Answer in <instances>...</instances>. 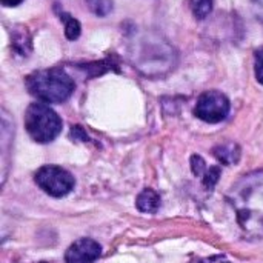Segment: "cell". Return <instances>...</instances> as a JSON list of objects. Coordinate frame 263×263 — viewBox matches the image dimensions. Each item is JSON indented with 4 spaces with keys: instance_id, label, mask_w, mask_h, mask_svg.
I'll return each mask as SVG.
<instances>
[{
    "instance_id": "6da1fadb",
    "label": "cell",
    "mask_w": 263,
    "mask_h": 263,
    "mask_svg": "<svg viewBox=\"0 0 263 263\" xmlns=\"http://www.w3.org/2000/svg\"><path fill=\"white\" fill-rule=\"evenodd\" d=\"M227 200L248 239H263V170L242 176L228 191Z\"/></svg>"
},
{
    "instance_id": "7a4b0ae2",
    "label": "cell",
    "mask_w": 263,
    "mask_h": 263,
    "mask_svg": "<svg viewBox=\"0 0 263 263\" xmlns=\"http://www.w3.org/2000/svg\"><path fill=\"white\" fill-rule=\"evenodd\" d=\"M26 88L34 97L42 102L62 103L71 97L76 83L72 77L62 68H51L28 76Z\"/></svg>"
},
{
    "instance_id": "3957f363",
    "label": "cell",
    "mask_w": 263,
    "mask_h": 263,
    "mask_svg": "<svg viewBox=\"0 0 263 263\" xmlns=\"http://www.w3.org/2000/svg\"><path fill=\"white\" fill-rule=\"evenodd\" d=\"M25 128L32 140L49 143L62 133V119L46 103H31L25 112Z\"/></svg>"
},
{
    "instance_id": "277c9868",
    "label": "cell",
    "mask_w": 263,
    "mask_h": 263,
    "mask_svg": "<svg viewBox=\"0 0 263 263\" xmlns=\"http://www.w3.org/2000/svg\"><path fill=\"white\" fill-rule=\"evenodd\" d=\"M35 183L42 191L49 194L51 197L60 199L68 196L76 185V180L69 171H66L62 166L55 165H46L42 166L34 177Z\"/></svg>"
},
{
    "instance_id": "5b68a950",
    "label": "cell",
    "mask_w": 263,
    "mask_h": 263,
    "mask_svg": "<svg viewBox=\"0 0 263 263\" xmlns=\"http://www.w3.org/2000/svg\"><path fill=\"white\" fill-rule=\"evenodd\" d=\"M137 60L136 65L143 69L146 74H162L165 68L173 65V49L166 43L159 42H148L140 48V52L136 54Z\"/></svg>"
},
{
    "instance_id": "8992f818",
    "label": "cell",
    "mask_w": 263,
    "mask_h": 263,
    "mask_svg": "<svg viewBox=\"0 0 263 263\" xmlns=\"http://www.w3.org/2000/svg\"><path fill=\"white\" fill-rule=\"evenodd\" d=\"M230 100L220 91H206L203 92L196 103V116L206 123H219L227 119L230 114Z\"/></svg>"
},
{
    "instance_id": "52a82bcc",
    "label": "cell",
    "mask_w": 263,
    "mask_h": 263,
    "mask_svg": "<svg viewBox=\"0 0 263 263\" xmlns=\"http://www.w3.org/2000/svg\"><path fill=\"white\" fill-rule=\"evenodd\" d=\"M102 256V247L92 239L76 240L65 253V263H94Z\"/></svg>"
},
{
    "instance_id": "ba28073f",
    "label": "cell",
    "mask_w": 263,
    "mask_h": 263,
    "mask_svg": "<svg viewBox=\"0 0 263 263\" xmlns=\"http://www.w3.org/2000/svg\"><path fill=\"white\" fill-rule=\"evenodd\" d=\"M136 206L140 213H146V214H154L157 213V210L160 208V196L151 190V188H146L143 190L139 196H137V200H136Z\"/></svg>"
},
{
    "instance_id": "9c48e42d",
    "label": "cell",
    "mask_w": 263,
    "mask_h": 263,
    "mask_svg": "<svg viewBox=\"0 0 263 263\" xmlns=\"http://www.w3.org/2000/svg\"><path fill=\"white\" fill-rule=\"evenodd\" d=\"M214 156L223 165H236L240 160V148L234 142H227L214 148Z\"/></svg>"
},
{
    "instance_id": "30bf717a",
    "label": "cell",
    "mask_w": 263,
    "mask_h": 263,
    "mask_svg": "<svg viewBox=\"0 0 263 263\" xmlns=\"http://www.w3.org/2000/svg\"><path fill=\"white\" fill-rule=\"evenodd\" d=\"M12 45H14V49L18 54H22V55L29 54V51H31V37H29V34H28V31L25 28L14 31Z\"/></svg>"
},
{
    "instance_id": "8fae6325",
    "label": "cell",
    "mask_w": 263,
    "mask_h": 263,
    "mask_svg": "<svg viewBox=\"0 0 263 263\" xmlns=\"http://www.w3.org/2000/svg\"><path fill=\"white\" fill-rule=\"evenodd\" d=\"M60 18L65 23V35H66V39L68 40H77L79 35H80V23H79V20L71 17L66 12H62Z\"/></svg>"
},
{
    "instance_id": "7c38bea8",
    "label": "cell",
    "mask_w": 263,
    "mask_h": 263,
    "mask_svg": "<svg viewBox=\"0 0 263 263\" xmlns=\"http://www.w3.org/2000/svg\"><path fill=\"white\" fill-rule=\"evenodd\" d=\"M191 3V9L196 18L203 20L210 15V12L213 11V0H190Z\"/></svg>"
},
{
    "instance_id": "4fadbf2b",
    "label": "cell",
    "mask_w": 263,
    "mask_h": 263,
    "mask_svg": "<svg viewBox=\"0 0 263 263\" xmlns=\"http://www.w3.org/2000/svg\"><path fill=\"white\" fill-rule=\"evenodd\" d=\"M88 8L96 15L105 17L112 11V0H86Z\"/></svg>"
},
{
    "instance_id": "5bb4252c",
    "label": "cell",
    "mask_w": 263,
    "mask_h": 263,
    "mask_svg": "<svg viewBox=\"0 0 263 263\" xmlns=\"http://www.w3.org/2000/svg\"><path fill=\"white\" fill-rule=\"evenodd\" d=\"M202 179H203L205 188L206 190H213L216 186V183L219 182V179H220V168L219 166H210V168H206V171L202 176Z\"/></svg>"
},
{
    "instance_id": "9a60e30c",
    "label": "cell",
    "mask_w": 263,
    "mask_h": 263,
    "mask_svg": "<svg viewBox=\"0 0 263 263\" xmlns=\"http://www.w3.org/2000/svg\"><path fill=\"white\" fill-rule=\"evenodd\" d=\"M191 168H193L194 176L202 177V176L205 174V171H206L208 166H206L205 160H203L200 156H193V157H191Z\"/></svg>"
},
{
    "instance_id": "2e32d148",
    "label": "cell",
    "mask_w": 263,
    "mask_h": 263,
    "mask_svg": "<svg viewBox=\"0 0 263 263\" xmlns=\"http://www.w3.org/2000/svg\"><path fill=\"white\" fill-rule=\"evenodd\" d=\"M256 77L263 85V48L256 51Z\"/></svg>"
},
{
    "instance_id": "e0dca14e",
    "label": "cell",
    "mask_w": 263,
    "mask_h": 263,
    "mask_svg": "<svg viewBox=\"0 0 263 263\" xmlns=\"http://www.w3.org/2000/svg\"><path fill=\"white\" fill-rule=\"evenodd\" d=\"M253 9L256 17L263 22V0H253Z\"/></svg>"
},
{
    "instance_id": "ac0fdd59",
    "label": "cell",
    "mask_w": 263,
    "mask_h": 263,
    "mask_svg": "<svg viewBox=\"0 0 263 263\" xmlns=\"http://www.w3.org/2000/svg\"><path fill=\"white\" fill-rule=\"evenodd\" d=\"M23 0H2V3L3 5H6V6H17V5H20Z\"/></svg>"
},
{
    "instance_id": "d6986e66",
    "label": "cell",
    "mask_w": 263,
    "mask_h": 263,
    "mask_svg": "<svg viewBox=\"0 0 263 263\" xmlns=\"http://www.w3.org/2000/svg\"><path fill=\"white\" fill-rule=\"evenodd\" d=\"M222 263H230V262H222Z\"/></svg>"
},
{
    "instance_id": "ffe728a7",
    "label": "cell",
    "mask_w": 263,
    "mask_h": 263,
    "mask_svg": "<svg viewBox=\"0 0 263 263\" xmlns=\"http://www.w3.org/2000/svg\"><path fill=\"white\" fill-rule=\"evenodd\" d=\"M39 263H46V262H39Z\"/></svg>"
}]
</instances>
